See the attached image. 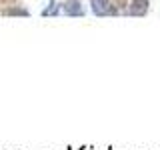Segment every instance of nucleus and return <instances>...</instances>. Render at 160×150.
Listing matches in <instances>:
<instances>
[{
	"mask_svg": "<svg viewBox=\"0 0 160 150\" xmlns=\"http://www.w3.org/2000/svg\"><path fill=\"white\" fill-rule=\"evenodd\" d=\"M90 6H92V12L96 16H112L118 12L112 0H90Z\"/></svg>",
	"mask_w": 160,
	"mask_h": 150,
	"instance_id": "f257e3e1",
	"label": "nucleus"
},
{
	"mask_svg": "<svg viewBox=\"0 0 160 150\" xmlns=\"http://www.w3.org/2000/svg\"><path fill=\"white\" fill-rule=\"evenodd\" d=\"M62 12L66 16H84V6L80 4V0H66L62 4Z\"/></svg>",
	"mask_w": 160,
	"mask_h": 150,
	"instance_id": "f03ea898",
	"label": "nucleus"
},
{
	"mask_svg": "<svg viewBox=\"0 0 160 150\" xmlns=\"http://www.w3.org/2000/svg\"><path fill=\"white\" fill-rule=\"evenodd\" d=\"M148 12V0H130L128 14L132 16H144Z\"/></svg>",
	"mask_w": 160,
	"mask_h": 150,
	"instance_id": "7ed1b4c3",
	"label": "nucleus"
},
{
	"mask_svg": "<svg viewBox=\"0 0 160 150\" xmlns=\"http://www.w3.org/2000/svg\"><path fill=\"white\" fill-rule=\"evenodd\" d=\"M60 8H62V4H58L56 0H50L48 6L42 10V16H56V14L60 12Z\"/></svg>",
	"mask_w": 160,
	"mask_h": 150,
	"instance_id": "20e7f679",
	"label": "nucleus"
},
{
	"mask_svg": "<svg viewBox=\"0 0 160 150\" xmlns=\"http://www.w3.org/2000/svg\"><path fill=\"white\" fill-rule=\"evenodd\" d=\"M108 150H112V148H108Z\"/></svg>",
	"mask_w": 160,
	"mask_h": 150,
	"instance_id": "39448f33",
	"label": "nucleus"
}]
</instances>
